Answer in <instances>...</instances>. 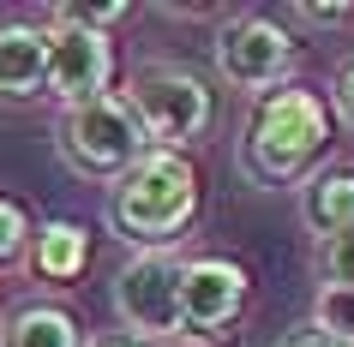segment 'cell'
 <instances>
[{
  "instance_id": "1",
  "label": "cell",
  "mask_w": 354,
  "mask_h": 347,
  "mask_svg": "<svg viewBox=\"0 0 354 347\" xmlns=\"http://www.w3.org/2000/svg\"><path fill=\"white\" fill-rule=\"evenodd\" d=\"M198 216V174H192L187 156L174 150H150L114 180V198H109V221L132 246L145 252H162L192 228Z\"/></svg>"
},
{
  "instance_id": "2",
  "label": "cell",
  "mask_w": 354,
  "mask_h": 347,
  "mask_svg": "<svg viewBox=\"0 0 354 347\" xmlns=\"http://www.w3.org/2000/svg\"><path fill=\"white\" fill-rule=\"evenodd\" d=\"M324 144H330V114H324V102L313 90H300V84H282L264 102H252V114H246L241 168L259 186H277V180L306 174V162Z\"/></svg>"
},
{
  "instance_id": "3",
  "label": "cell",
  "mask_w": 354,
  "mask_h": 347,
  "mask_svg": "<svg viewBox=\"0 0 354 347\" xmlns=\"http://www.w3.org/2000/svg\"><path fill=\"white\" fill-rule=\"evenodd\" d=\"M55 138H60V156L91 180H120L138 156H150V138L132 120L127 96H96L84 108H60Z\"/></svg>"
},
{
  "instance_id": "4",
  "label": "cell",
  "mask_w": 354,
  "mask_h": 347,
  "mask_svg": "<svg viewBox=\"0 0 354 347\" xmlns=\"http://www.w3.org/2000/svg\"><path fill=\"white\" fill-rule=\"evenodd\" d=\"M120 96H127L132 120L145 126L150 150H174L180 156L210 126V90H205V78L187 72V66H138Z\"/></svg>"
},
{
  "instance_id": "5",
  "label": "cell",
  "mask_w": 354,
  "mask_h": 347,
  "mask_svg": "<svg viewBox=\"0 0 354 347\" xmlns=\"http://www.w3.org/2000/svg\"><path fill=\"white\" fill-rule=\"evenodd\" d=\"M114 317L132 341H168L180 335V264L168 252H138L114 275Z\"/></svg>"
},
{
  "instance_id": "6",
  "label": "cell",
  "mask_w": 354,
  "mask_h": 347,
  "mask_svg": "<svg viewBox=\"0 0 354 347\" xmlns=\"http://www.w3.org/2000/svg\"><path fill=\"white\" fill-rule=\"evenodd\" d=\"M210 48H216V72H223L228 84H241V90H270V84H282L288 66H295V37H288L277 19H259V12L228 19Z\"/></svg>"
},
{
  "instance_id": "7",
  "label": "cell",
  "mask_w": 354,
  "mask_h": 347,
  "mask_svg": "<svg viewBox=\"0 0 354 347\" xmlns=\"http://www.w3.org/2000/svg\"><path fill=\"white\" fill-rule=\"evenodd\" d=\"M48 96L60 108H84L96 96H109L114 78V42L78 24H48Z\"/></svg>"
},
{
  "instance_id": "8",
  "label": "cell",
  "mask_w": 354,
  "mask_h": 347,
  "mask_svg": "<svg viewBox=\"0 0 354 347\" xmlns=\"http://www.w3.org/2000/svg\"><path fill=\"white\" fill-rule=\"evenodd\" d=\"M246 293H252V281H246V270L234 257H192V264H180V329H198V335L228 329L246 311Z\"/></svg>"
},
{
  "instance_id": "9",
  "label": "cell",
  "mask_w": 354,
  "mask_h": 347,
  "mask_svg": "<svg viewBox=\"0 0 354 347\" xmlns=\"http://www.w3.org/2000/svg\"><path fill=\"white\" fill-rule=\"evenodd\" d=\"M48 90V37L37 24H0V102H30Z\"/></svg>"
},
{
  "instance_id": "10",
  "label": "cell",
  "mask_w": 354,
  "mask_h": 347,
  "mask_svg": "<svg viewBox=\"0 0 354 347\" xmlns=\"http://www.w3.org/2000/svg\"><path fill=\"white\" fill-rule=\"evenodd\" d=\"M300 216H306V228H313L318 239L348 234V228H354V168H330V174L306 180Z\"/></svg>"
},
{
  "instance_id": "11",
  "label": "cell",
  "mask_w": 354,
  "mask_h": 347,
  "mask_svg": "<svg viewBox=\"0 0 354 347\" xmlns=\"http://www.w3.org/2000/svg\"><path fill=\"white\" fill-rule=\"evenodd\" d=\"M84 264H91V234L78 221H48L30 234V270L42 281H73Z\"/></svg>"
},
{
  "instance_id": "12",
  "label": "cell",
  "mask_w": 354,
  "mask_h": 347,
  "mask_svg": "<svg viewBox=\"0 0 354 347\" xmlns=\"http://www.w3.org/2000/svg\"><path fill=\"white\" fill-rule=\"evenodd\" d=\"M0 347H84V329H78L73 311H60V306H24L6 317Z\"/></svg>"
},
{
  "instance_id": "13",
  "label": "cell",
  "mask_w": 354,
  "mask_h": 347,
  "mask_svg": "<svg viewBox=\"0 0 354 347\" xmlns=\"http://www.w3.org/2000/svg\"><path fill=\"white\" fill-rule=\"evenodd\" d=\"M313 329H324V335H336L342 347H354V288H318Z\"/></svg>"
},
{
  "instance_id": "14",
  "label": "cell",
  "mask_w": 354,
  "mask_h": 347,
  "mask_svg": "<svg viewBox=\"0 0 354 347\" xmlns=\"http://www.w3.org/2000/svg\"><path fill=\"white\" fill-rule=\"evenodd\" d=\"M313 270L324 288H354V228L348 234H330L313 246Z\"/></svg>"
},
{
  "instance_id": "15",
  "label": "cell",
  "mask_w": 354,
  "mask_h": 347,
  "mask_svg": "<svg viewBox=\"0 0 354 347\" xmlns=\"http://www.w3.org/2000/svg\"><path fill=\"white\" fill-rule=\"evenodd\" d=\"M120 19H127V0H102V6H55V12H48V24H78V30H96V37H109Z\"/></svg>"
},
{
  "instance_id": "16",
  "label": "cell",
  "mask_w": 354,
  "mask_h": 347,
  "mask_svg": "<svg viewBox=\"0 0 354 347\" xmlns=\"http://www.w3.org/2000/svg\"><path fill=\"white\" fill-rule=\"evenodd\" d=\"M30 252V221L12 198H0V264H19Z\"/></svg>"
},
{
  "instance_id": "17",
  "label": "cell",
  "mask_w": 354,
  "mask_h": 347,
  "mask_svg": "<svg viewBox=\"0 0 354 347\" xmlns=\"http://www.w3.org/2000/svg\"><path fill=\"white\" fill-rule=\"evenodd\" d=\"M300 24H318V30H330V24H354V6H295Z\"/></svg>"
},
{
  "instance_id": "18",
  "label": "cell",
  "mask_w": 354,
  "mask_h": 347,
  "mask_svg": "<svg viewBox=\"0 0 354 347\" xmlns=\"http://www.w3.org/2000/svg\"><path fill=\"white\" fill-rule=\"evenodd\" d=\"M277 347H342L336 335H324V329H313V324H300V329H288Z\"/></svg>"
},
{
  "instance_id": "19",
  "label": "cell",
  "mask_w": 354,
  "mask_h": 347,
  "mask_svg": "<svg viewBox=\"0 0 354 347\" xmlns=\"http://www.w3.org/2000/svg\"><path fill=\"white\" fill-rule=\"evenodd\" d=\"M336 114H342V120L354 126V60L342 66V72H336Z\"/></svg>"
},
{
  "instance_id": "20",
  "label": "cell",
  "mask_w": 354,
  "mask_h": 347,
  "mask_svg": "<svg viewBox=\"0 0 354 347\" xmlns=\"http://www.w3.org/2000/svg\"><path fill=\"white\" fill-rule=\"evenodd\" d=\"M84 347H145V341H132V335H102V341H84Z\"/></svg>"
}]
</instances>
